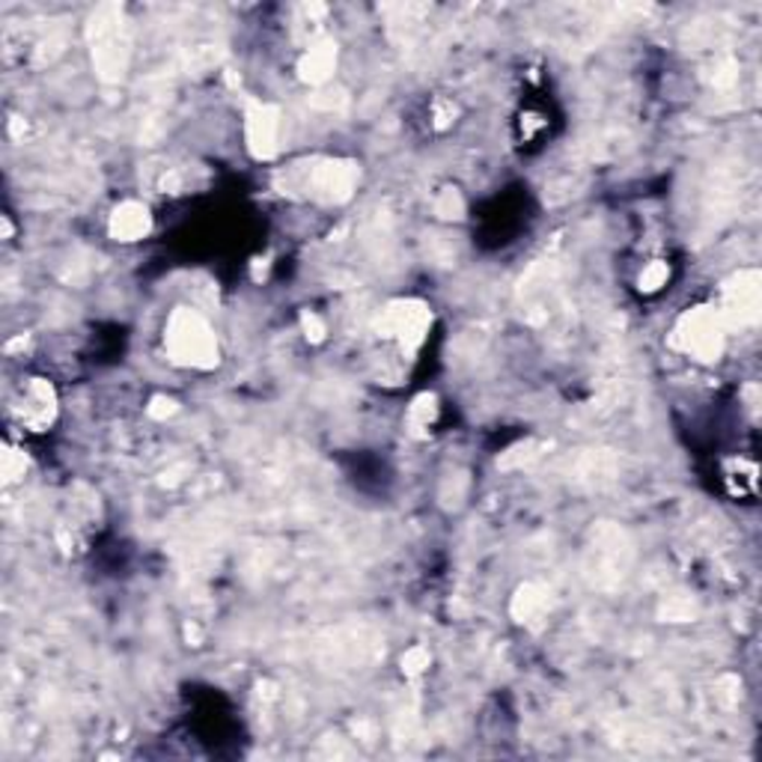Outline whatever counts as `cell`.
<instances>
[{"label": "cell", "mask_w": 762, "mask_h": 762, "mask_svg": "<svg viewBox=\"0 0 762 762\" xmlns=\"http://www.w3.org/2000/svg\"><path fill=\"white\" fill-rule=\"evenodd\" d=\"M165 352L170 364L182 370H215L221 364V346L203 313L191 307H177L167 316Z\"/></svg>", "instance_id": "1"}, {"label": "cell", "mask_w": 762, "mask_h": 762, "mask_svg": "<svg viewBox=\"0 0 762 762\" xmlns=\"http://www.w3.org/2000/svg\"><path fill=\"white\" fill-rule=\"evenodd\" d=\"M727 337L729 331L721 319L718 307L697 304L676 319L674 331H670V346L697 364H718L727 352Z\"/></svg>", "instance_id": "2"}, {"label": "cell", "mask_w": 762, "mask_h": 762, "mask_svg": "<svg viewBox=\"0 0 762 762\" xmlns=\"http://www.w3.org/2000/svg\"><path fill=\"white\" fill-rule=\"evenodd\" d=\"M89 51H93V66L105 81H120L129 69V24H125V12L122 7H99L89 15L87 24Z\"/></svg>", "instance_id": "3"}, {"label": "cell", "mask_w": 762, "mask_h": 762, "mask_svg": "<svg viewBox=\"0 0 762 762\" xmlns=\"http://www.w3.org/2000/svg\"><path fill=\"white\" fill-rule=\"evenodd\" d=\"M358 179H361L358 165L343 158H316L310 165L289 170V182H295L299 191H304L322 206H340L346 199H352Z\"/></svg>", "instance_id": "4"}, {"label": "cell", "mask_w": 762, "mask_h": 762, "mask_svg": "<svg viewBox=\"0 0 762 762\" xmlns=\"http://www.w3.org/2000/svg\"><path fill=\"white\" fill-rule=\"evenodd\" d=\"M376 331L402 354H418L432 331V307L420 299H394L378 313Z\"/></svg>", "instance_id": "5"}, {"label": "cell", "mask_w": 762, "mask_h": 762, "mask_svg": "<svg viewBox=\"0 0 762 762\" xmlns=\"http://www.w3.org/2000/svg\"><path fill=\"white\" fill-rule=\"evenodd\" d=\"M727 331H745L760 322L762 313V275L757 268H739L721 287V301L715 304Z\"/></svg>", "instance_id": "6"}, {"label": "cell", "mask_w": 762, "mask_h": 762, "mask_svg": "<svg viewBox=\"0 0 762 762\" xmlns=\"http://www.w3.org/2000/svg\"><path fill=\"white\" fill-rule=\"evenodd\" d=\"M283 117L268 101H247L244 108V144L256 161H271L280 153Z\"/></svg>", "instance_id": "7"}, {"label": "cell", "mask_w": 762, "mask_h": 762, "mask_svg": "<svg viewBox=\"0 0 762 762\" xmlns=\"http://www.w3.org/2000/svg\"><path fill=\"white\" fill-rule=\"evenodd\" d=\"M15 414L31 432H45L57 420V394L45 378H31L15 406Z\"/></svg>", "instance_id": "8"}, {"label": "cell", "mask_w": 762, "mask_h": 762, "mask_svg": "<svg viewBox=\"0 0 762 762\" xmlns=\"http://www.w3.org/2000/svg\"><path fill=\"white\" fill-rule=\"evenodd\" d=\"M108 232H111L113 242H141L153 232V211L141 199H122L108 218Z\"/></svg>", "instance_id": "9"}, {"label": "cell", "mask_w": 762, "mask_h": 762, "mask_svg": "<svg viewBox=\"0 0 762 762\" xmlns=\"http://www.w3.org/2000/svg\"><path fill=\"white\" fill-rule=\"evenodd\" d=\"M334 69H337V45H334L331 39H325V43H313L299 60V77L304 81V84H310V87H322V84H328L334 75Z\"/></svg>", "instance_id": "10"}, {"label": "cell", "mask_w": 762, "mask_h": 762, "mask_svg": "<svg viewBox=\"0 0 762 762\" xmlns=\"http://www.w3.org/2000/svg\"><path fill=\"white\" fill-rule=\"evenodd\" d=\"M552 610V590L540 581H528L524 586H519V593L512 596V617L531 626V622H540L542 617H548Z\"/></svg>", "instance_id": "11"}, {"label": "cell", "mask_w": 762, "mask_h": 762, "mask_svg": "<svg viewBox=\"0 0 762 762\" xmlns=\"http://www.w3.org/2000/svg\"><path fill=\"white\" fill-rule=\"evenodd\" d=\"M438 397L435 394H420V397L411 399L409 411H406V430L414 438H426L438 420Z\"/></svg>", "instance_id": "12"}, {"label": "cell", "mask_w": 762, "mask_h": 762, "mask_svg": "<svg viewBox=\"0 0 762 762\" xmlns=\"http://www.w3.org/2000/svg\"><path fill=\"white\" fill-rule=\"evenodd\" d=\"M667 280H670V266L664 259H652L650 266H643L641 277H638V287H641V292L652 295V292L667 287Z\"/></svg>", "instance_id": "13"}, {"label": "cell", "mask_w": 762, "mask_h": 762, "mask_svg": "<svg viewBox=\"0 0 762 762\" xmlns=\"http://www.w3.org/2000/svg\"><path fill=\"white\" fill-rule=\"evenodd\" d=\"M462 211H464V203H462V197H459V191L444 189L442 194H438V199H435V215H438V218H444V221L459 218Z\"/></svg>", "instance_id": "14"}, {"label": "cell", "mask_w": 762, "mask_h": 762, "mask_svg": "<svg viewBox=\"0 0 762 762\" xmlns=\"http://www.w3.org/2000/svg\"><path fill=\"white\" fill-rule=\"evenodd\" d=\"M430 662H432L430 650H423V646H411V650L402 655V670H406V676H411V679H418V676H423L426 670H430Z\"/></svg>", "instance_id": "15"}, {"label": "cell", "mask_w": 762, "mask_h": 762, "mask_svg": "<svg viewBox=\"0 0 762 762\" xmlns=\"http://www.w3.org/2000/svg\"><path fill=\"white\" fill-rule=\"evenodd\" d=\"M24 471H27V459H24V453H19L15 447H7V450H3V483H15V480H22Z\"/></svg>", "instance_id": "16"}, {"label": "cell", "mask_w": 762, "mask_h": 762, "mask_svg": "<svg viewBox=\"0 0 762 762\" xmlns=\"http://www.w3.org/2000/svg\"><path fill=\"white\" fill-rule=\"evenodd\" d=\"M301 328H304V337H307L310 343H322L325 334H328L325 322H322V316H316V313H304V316H301Z\"/></svg>", "instance_id": "17"}, {"label": "cell", "mask_w": 762, "mask_h": 762, "mask_svg": "<svg viewBox=\"0 0 762 762\" xmlns=\"http://www.w3.org/2000/svg\"><path fill=\"white\" fill-rule=\"evenodd\" d=\"M177 411H179V402H177V399H170V397H155L153 406H149V414H153L155 420L173 418Z\"/></svg>", "instance_id": "18"}]
</instances>
